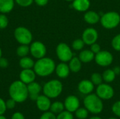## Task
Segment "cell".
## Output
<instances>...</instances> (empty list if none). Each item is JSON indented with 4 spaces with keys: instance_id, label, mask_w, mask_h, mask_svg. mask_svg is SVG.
Instances as JSON below:
<instances>
[{
    "instance_id": "cell-3",
    "label": "cell",
    "mask_w": 120,
    "mask_h": 119,
    "mask_svg": "<svg viewBox=\"0 0 120 119\" xmlns=\"http://www.w3.org/2000/svg\"><path fill=\"white\" fill-rule=\"evenodd\" d=\"M83 104L89 112L93 114H101L104 108L103 100H101L96 94L94 93L87 95L84 99Z\"/></svg>"
},
{
    "instance_id": "cell-24",
    "label": "cell",
    "mask_w": 120,
    "mask_h": 119,
    "mask_svg": "<svg viewBox=\"0 0 120 119\" xmlns=\"http://www.w3.org/2000/svg\"><path fill=\"white\" fill-rule=\"evenodd\" d=\"M102 76H103V81L108 83H112L115 79V77H116V74H115L114 70L111 69H108L105 70L103 72Z\"/></svg>"
},
{
    "instance_id": "cell-15",
    "label": "cell",
    "mask_w": 120,
    "mask_h": 119,
    "mask_svg": "<svg viewBox=\"0 0 120 119\" xmlns=\"http://www.w3.org/2000/svg\"><path fill=\"white\" fill-rule=\"evenodd\" d=\"M27 90L29 95L28 97L32 101H36L42 90V87L39 83L33 81L27 85Z\"/></svg>"
},
{
    "instance_id": "cell-43",
    "label": "cell",
    "mask_w": 120,
    "mask_h": 119,
    "mask_svg": "<svg viewBox=\"0 0 120 119\" xmlns=\"http://www.w3.org/2000/svg\"><path fill=\"white\" fill-rule=\"evenodd\" d=\"M89 119H102V118H101L100 116H94L89 118Z\"/></svg>"
},
{
    "instance_id": "cell-18",
    "label": "cell",
    "mask_w": 120,
    "mask_h": 119,
    "mask_svg": "<svg viewBox=\"0 0 120 119\" xmlns=\"http://www.w3.org/2000/svg\"><path fill=\"white\" fill-rule=\"evenodd\" d=\"M84 20L90 25H95L101 20V15L94 11H87L84 15Z\"/></svg>"
},
{
    "instance_id": "cell-37",
    "label": "cell",
    "mask_w": 120,
    "mask_h": 119,
    "mask_svg": "<svg viewBox=\"0 0 120 119\" xmlns=\"http://www.w3.org/2000/svg\"><path fill=\"white\" fill-rule=\"evenodd\" d=\"M90 50L96 55L101 50V48L100 45L98 43H96H96L91 45V49Z\"/></svg>"
},
{
    "instance_id": "cell-2",
    "label": "cell",
    "mask_w": 120,
    "mask_h": 119,
    "mask_svg": "<svg viewBox=\"0 0 120 119\" xmlns=\"http://www.w3.org/2000/svg\"><path fill=\"white\" fill-rule=\"evenodd\" d=\"M33 69L37 76L46 77L50 76L53 72H55L56 63L53 59L44 57L42 58L38 59L34 62Z\"/></svg>"
},
{
    "instance_id": "cell-16",
    "label": "cell",
    "mask_w": 120,
    "mask_h": 119,
    "mask_svg": "<svg viewBox=\"0 0 120 119\" xmlns=\"http://www.w3.org/2000/svg\"><path fill=\"white\" fill-rule=\"evenodd\" d=\"M94 84L91 80L84 79L81 81L78 84V90L83 95L91 94L94 90Z\"/></svg>"
},
{
    "instance_id": "cell-22",
    "label": "cell",
    "mask_w": 120,
    "mask_h": 119,
    "mask_svg": "<svg viewBox=\"0 0 120 119\" xmlns=\"http://www.w3.org/2000/svg\"><path fill=\"white\" fill-rule=\"evenodd\" d=\"M82 61L79 57H74L69 61V67L71 72L77 73L79 72L82 69Z\"/></svg>"
},
{
    "instance_id": "cell-34",
    "label": "cell",
    "mask_w": 120,
    "mask_h": 119,
    "mask_svg": "<svg viewBox=\"0 0 120 119\" xmlns=\"http://www.w3.org/2000/svg\"><path fill=\"white\" fill-rule=\"evenodd\" d=\"M112 112L116 116H117L118 118H120V100L117 101L116 102H115L112 105Z\"/></svg>"
},
{
    "instance_id": "cell-12",
    "label": "cell",
    "mask_w": 120,
    "mask_h": 119,
    "mask_svg": "<svg viewBox=\"0 0 120 119\" xmlns=\"http://www.w3.org/2000/svg\"><path fill=\"white\" fill-rule=\"evenodd\" d=\"M65 109L70 112H75L80 106V101L75 95L68 96L64 101Z\"/></svg>"
},
{
    "instance_id": "cell-13",
    "label": "cell",
    "mask_w": 120,
    "mask_h": 119,
    "mask_svg": "<svg viewBox=\"0 0 120 119\" xmlns=\"http://www.w3.org/2000/svg\"><path fill=\"white\" fill-rule=\"evenodd\" d=\"M36 73L32 69H22V71L20 72L19 74V79L20 80L25 83L26 85H28L29 83L33 82L35 81L36 79Z\"/></svg>"
},
{
    "instance_id": "cell-29",
    "label": "cell",
    "mask_w": 120,
    "mask_h": 119,
    "mask_svg": "<svg viewBox=\"0 0 120 119\" xmlns=\"http://www.w3.org/2000/svg\"><path fill=\"white\" fill-rule=\"evenodd\" d=\"M84 45L85 43L84 42L82 39H77L72 42V47L75 50H81L84 47Z\"/></svg>"
},
{
    "instance_id": "cell-38",
    "label": "cell",
    "mask_w": 120,
    "mask_h": 119,
    "mask_svg": "<svg viewBox=\"0 0 120 119\" xmlns=\"http://www.w3.org/2000/svg\"><path fill=\"white\" fill-rule=\"evenodd\" d=\"M6 102L0 97V115H3L6 112Z\"/></svg>"
},
{
    "instance_id": "cell-5",
    "label": "cell",
    "mask_w": 120,
    "mask_h": 119,
    "mask_svg": "<svg viewBox=\"0 0 120 119\" xmlns=\"http://www.w3.org/2000/svg\"><path fill=\"white\" fill-rule=\"evenodd\" d=\"M101 25L105 29H113L120 23V15L115 11H109L101 16Z\"/></svg>"
},
{
    "instance_id": "cell-36",
    "label": "cell",
    "mask_w": 120,
    "mask_h": 119,
    "mask_svg": "<svg viewBox=\"0 0 120 119\" xmlns=\"http://www.w3.org/2000/svg\"><path fill=\"white\" fill-rule=\"evenodd\" d=\"M16 102L12 99V98H10L8 99V100L6 101V108L7 109H13L15 107V105H16Z\"/></svg>"
},
{
    "instance_id": "cell-39",
    "label": "cell",
    "mask_w": 120,
    "mask_h": 119,
    "mask_svg": "<svg viewBox=\"0 0 120 119\" xmlns=\"http://www.w3.org/2000/svg\"><path fill=\"white\" fill-rule=\"evenodd\" d=\"M8 61L6 58L1 57L0 58V67L2 69H5L6 67H8Z\"/></svg>"
},
{
    "instance_id": "cell-11",
    "label": "cell",
    "mask_w": 120,
    "mask_h": 119,
    "mask_svg": "<svg viewBox=\"0 0 120 119\" xmlns=\"http://www.w3.org/2000/svg\"><path fill=\"white\" fill-rule=\"evenodd\" d=\"M82 40L85 44L91 46L96 42L98 39V33L97 30L93 27L86 28L82 34Z\"/></svg>"
},
{
    "instance_id": "cell-10",
    "label": "cell",
    "mask_w": 120,
    "mask_h": 119,
    "mask_svg": "<svg viewBox=\"0 0 120 119\" xmlns=\"http://www.w3.org/2000/svg\"><path fill=\"white\" fill-rule=\"evenodd\" d=\"M96 63L101 67H108L113 62L112 54L108 50H101L95 55Z\"/></svg>"
},
{
    "instance_id": "cell-32",
    "label": "cell",
    "mask_w": 120,
    "mask_h": 119,
    "mask_svg": "<svg viewBox=\"0 0 120 119\" xmlns=\"http://www.w3.org/2000/svg\"><path fill=\"white\" fill-rule=\"evenodd\" d=\"M8 25V19L6 14L1 13L0 14V29H3L7 27Z\"/></svg>"
},
{
    "instance_id": "cell-33",
    "label": "cell",
    "mask_w": 120,
    "mask_h": 119,
    "mask_svg": "<svg viewBox=\"0 0 120 119\" xmlns=\"http://www.w3.org/2000/svg\"><path fill=\"white\" fill-rule=\"evenodd\" d=\"M15 2L18 6L26 8V7L30 6L33 4L34 0H15Z\"/></svg>"
},
{
    "instance_id": "cell-25",
    "label": "cell",
    "mask_w": 120,
    "mask_h": 119,
    "mask_svg": "<svg viewBox=\"0 0 120 119\" xmlns=\"http://www.w3.org/2000/svg\"><path fill=\"white\" fill-rule=\"evenodd\" d=\"M65 110V106L64 103L60 101H56L53 103H51L50 110L51 112H53L55 114H58L63 111Z\"/></svg>"
},
{
    "instance_id": "cell-26",
    "label": "cell",
    "mask_w": 120,
    "mask_h": 119,
    "mask_svg": "<svg viewBox=\"0 0 120 119\" xmlns=\"http://www.w3.org/2000/svg\"><path fill=\"white\" fill-rule=\"evenodd\" d=\"M30 53V46L28 45L20 44L16 49V54L20 58L27 56Z\"/></svg>"
},
{
    "instance_id": "cell-27",
    "label": "cell",
    "mask_w": 120,
    "mask_h": 119,
    "mask_svg": "<svg viewBox=\"0 0 120 119\" xmlns=\"http://www.w3.org/2000/svg\"><path fill=\"white\" fill-rule=\"evenodd\" d=\"M75 116L78 119H86L89 116V111L85 107H79L75 112Z\"/></svg>"
},
{
    "instance_id": "cell-47",
    "label": "cell",
    "mask_w": 120,
    "mask_h": 119,
    "mask_svg": "<svg viewBox=\"0 0 120 119\" xmlns=\"http://www.w3.org/2000/svg\"><path fill=\"white\" fill-rule=\"evenodd\" d=\"M65 1H72L73 0H65Z\"/></svg>"
},
{
    "instance_id": "cell-30",
    "label": "cell",
    "mask_w": 120,
    "mask_h": 119,
    "mask_svg": "<svg viewBox=\"0 0 120 119\" xmlns=\"http://www.w3.org/2000/svg\"><path fill=\"white\" fill-rule=\"evenodd\" d=\"M56 119H74V116L72 112L64 110L56 116Z\"/></svg>"
},
{
    "instance_id": "cell-46",
    "label": "cell",
    "mask_w": 120,
    "mask_h": 119,
    "mask_svg": "<svg viewBox=\"0 0 120 119\" xmlns=\"http://www.w3.org/2000/svg\"><path fill=\"white\" fill-rule=\"evenodd\" d=\"M108 119H118L117 118H115V117H110V118H109Z\"/></svg>"
},
{
    "instance_id": "cell-31",
    "label": "cell",
    "mask_w": 120,
    "mask_h": 119,
    "mask_svg": "<svg viewBox=\"0 0 120 119\" xmlns=\"http://www.w3.org/2000/svg\"><path fill=\"white\" fill-rule=\"evenodd\" d=\"M111 43H112V48L115 50L120 51V34H117L115 36L113 37Z\"/></svg>"
},
{
    "instance_id": "cell-19",
    "label": "cell",
    "mask_w": 120,
    "mask_h": 119,
    "mask_svg": "<svg viewBox=\"0 0 120 119\" xmlns=\"http://www.w3.org/2000/svg\"><path fill=\"white\" fill-rule=\"evenodd\" d=\"M91 5L89 0H73L72 6L74 9L80 12L87 11Z\"/></svg>"
},
{
    "instance_id": "cell-8",
    "label": "cell",
    "mask_w": 120,
    "mask_h": 119,
    "mask_svg": "<svg viewBox=\"0 0 120 119\" xmlns=\"http://www.w3.org/2000/svg\"><path fill=\"white\" fill-rule=\"evenodd\" d=\"M96 94L103 100H108L113 97L115 95V90L108 83L97 86Z\"/></svg>"
},
{
    "instance_id": "cell-17",
    "label": "cell",
    "mask_w": 120,
    "mask_h": 119,
    "mask_svg": "<svg viewBox=\"0 0 120 119\" xmlns=\"http://www.w3.org/2000/svg\"><path fill=\"white\" fill-rule=\"evenodd\" d=\"M56 75L60 79H65L70 75V69L69 65L65 62H60L57 66H56L55 69Z\"/></svg>"
},
{
    "instance_id": "cell-7",
    "label": "cell",
    "mask_w": 120,
    "mask_h": 119,
    "mask_svg": "<svg viewBox=\"0 0 120 119\" xmlns=\"http://www.w3.org/2000/svg\"><path fill=\"white\" fill-rule=\"evenodd\" d=\"M56 53L58 58L63 62H69L73 58V53L70 47L65 43H60L58 44Z\"/></svg>"
},
{
    "instance_id": "cell-41",
    "label": "cell",
    "mask_w": 120,
    "mask_h": 119,
    "mask_svg": "<svg viewBox=\"0 0 120 119\" xmlns=\"http://www.w3.org/2000/svg\"><path fill=\"white\" fill-rule=\"evenodd\" d=\"M34 2L39 6H44L48 4L49 0H34Z\"/></svg>"
},
{
    "instance_id": "cell-44",
    "label": "cell",
    "mask_w": 120,
    "mask_h": 119,
    "mask_svg": "<svg viewBox=\"0 0 120 119\" xmlns=\"http://www.w3.org/2000/svg\"><path fill=\"white\" fill-rule=\"evenodd\" d=\"M0 119H7L4 116V114L3 115H0Z\"/></svg>"
},
{
    "instance_id": "cell-20",
    "label": "cell",
    "mask_w": 120,
    "mask_h": 119,
    "mask_svg": "<svg viewBox=\"0 0 120 119\" xmlns=\"http://www.w3.org/2000/svg\"><path fill=\"white\" fill-rule=\"evenodd\" d=\"M15 0H0V13L7 14L12 11L15 6Z\"/></svg>"
},
{
    "instance_id": "cell-1",
    "label": "cell",
    "mask_w": 120,
    "mask_h": 119,
    "mask_svg": "<svg viewBox=\"0 0 120 119\" xmlns=\"http://www.w3.org/2000/svg\"><path fill=\"white\" fill-rule=\"evenodd\" d=\"M8 94L10 97L13 99L17 103H22L29 97L27 85L20 80L15 81L8 88Z\"/></svg>"
},
{
    "instance_id": "cell-14",
    "label": "cell",
    "mask_w": 120,
    "mask_h": 119,
    "mask_svg": "<svg viewBox=\"0 0 120 119\" xmlns=\"http://www.w3.org/2000/svg\"><path fill=\"white\" fill-rule=\"evenodd\" d=\"M35 102L37 109L41 112H45L50 110L51 102L50 98L45 95H39Z\"/></svg>"
},
{
    "instance_id": "cell-23",
    "label": "cell",
    "mask_w": 120,
    "mask_h": 119,
    "mask_svg": "<svg viewBox=\"0 0 120 119\" xmlns=\"http://www.w3.org/2000/svg\"><path fill=\"white\" fill-rule=\"evenodd\" d=\"M34 61L32 58L28 56L20 58L19 60V65L22 69H32L34 65Z\"/></svg>"
},
{
    "instance_id": "cell-42",
    "label": "cell",
    "mask_w": 120,
    "mask_h": 119,
    "mask_svg": "<svg viewBox=\"0 0 120 119\" xmlns=\"http://www.w3.org/2000/svg\"><path fill=\"white\" fill-rule=\"evenodd\" d=\"M113 70H114V72H115V73L116 75H118V74H120V67H118V66L115 67L113 69Z\"/></svg>"
},
{
    "instance_id": "cell-9",
    "label": "cell",
    "mask_w": 120,
    "mask_h": 119,
    "mask_svg": "<svg viewBox=\"0 0 120 119\" xmlns=\"http://www.w3.org/2000/svg\"><path fill=\"white\" fill-rule=\"evenodd\" d=\"M46 47L41 41H36L30 43V53L31 55L36 58V59H40L46 56Z\"/></svg>"
},
{
    "instance_id": "cell-35",
    "label": "cell",
    "mask_w": 120,
    "mask_h": 119,
    "mask_svg": "<svg viewBox=\"0 0 120 119\" xmlns=\"http://www.w3.org/2000/svg\"><path fill=\"white\" fill-rule=\"evenodd\" d=\"M39 119H56V116L51 111H47L41 114Z\"/></svg>"
},
{
    "instance_id": "cell-45",
    "label": "cell",
    "mask_w": 120,
    "mask_h": 119,
    "mask_svg": "<svg viewBox=\"0 0 120 119\" xmlns=\"http://www.w3.org/2000/svg\"><path fill=\"white\" fill-rule=\"evenodd\" d=\"M2 57V50H1V48H0V58Z\"/></svg>"
},
{
    "instance_id": "cell-4",
    "label": "cell",
    "mask_w": 120,
    "mask_h": 119,
    "mask_svg": "<svg viewBox=\"0 0 120 119\" xmlns=\"http://www.w3.org/2000/svg\"><path fill=\"white\" fill-rule=\"evenodd\" d=\"M63 86L60 81L58 79H52L47 81L42 88L44 95L53 99L58 97L63 92Z\"/></svg>"
},
{
    "instance_id": "cell-6",
    "label": "cell",
    "mask_w": 120,
    "mask_h": 119,
    "mask_svg": "<svg viewBox=\"0 0 120 119\" xmlns=\"http://www.w3.org/2000/svg\"><path fill=\"white\" fill-rule=\"evenodd\" d=\"M13 35L15 39L20 44L29 45L32 43L33 36L31 31L25 27L19 26L14 30Z\"/></svg>"
},
{
    "instance_id": "cell-28",
    "label": "cell",
    "mask_w": 120,
    "mask_h": 119,
    "mask_svg": "<svg viewBox=\"0 0 120 119\" xmlns=\"http://www.w3.org/2000/svg\"><path fill=\"white\" fill-rule=\"evenodd\" d=\"M92 83L96 85V86H98L100 84H101L103 83V76L102 74H101L100 73H97L95 72L91 76V79H90Z\"/></svg>"
},
{
    "instance_id": "cell-40",
    "label": "cell",
    "mask_w": 120,
    "mask_h": 119,
    "mask_svg": "<svg viewBox=\"0 0 120 119\" xmlns=\"http://www.w3.org/2000/svg\"><path fill=\"white\" fill-rule=\"evenodd\" d=\"M11 119H25V118L21 112H16L13 114L11 116Z\"/></svg>"
},
{
    "instance_id": "cell-21",
    "label": "cell",
    "mask_w": 120,
    "mask_h": 119,
    "mask_svg": "<svg viewBox=\"0 0 120 119\" xmlns=\"http://www.w3.org/2000/svg\"><path fill=\"white\" fill-rule=\"evenodd\" d=\"M79 58L84 63H89L95 58V54L91 50H84L79 54Z\"/></svg>"
}]
</instances>
